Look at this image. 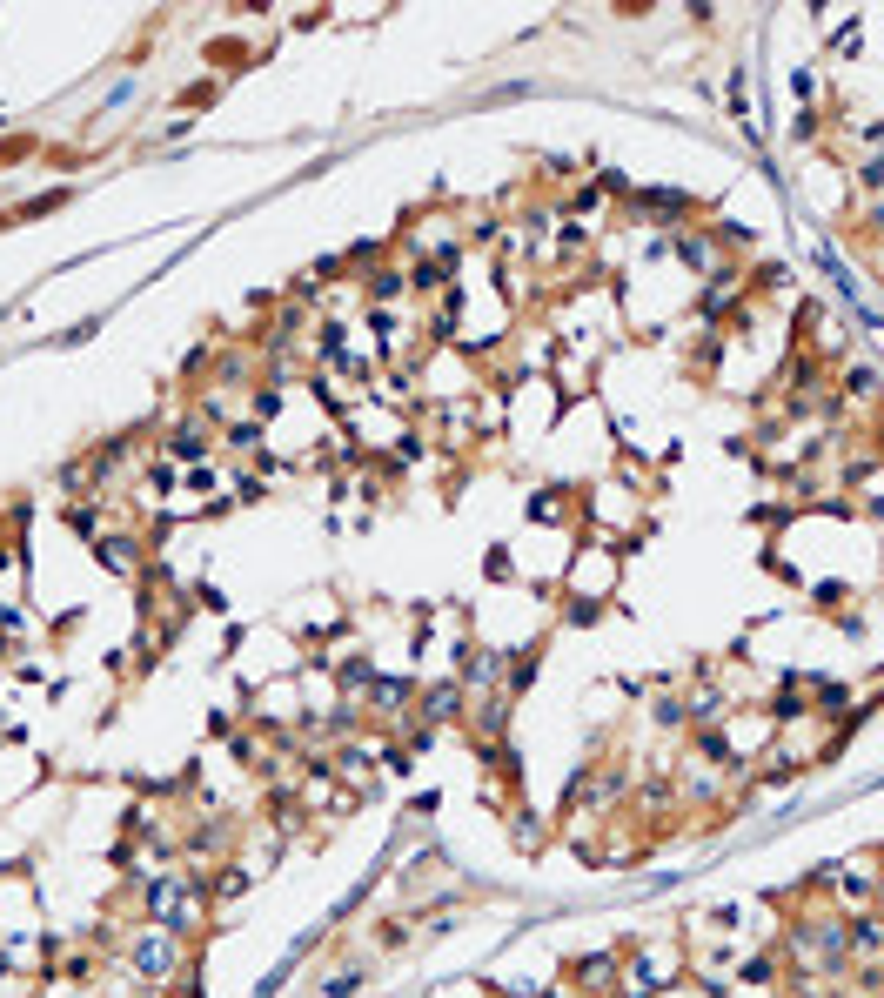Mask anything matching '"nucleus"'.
<instances>
[{"instance_id": "nucleus-1", "label": "nucleus", "mask_w": 884, "mask_h": 998, "mask_svg": "<svg viewBox=\"0 0 884 998\" xmlns=\"http://www.w3.org/2000/svg\"><path fill=\"white\" fill-rule=\"evenodd\" d=\"M134 965H141V972H168V965H175V945H168V938H161V932H148V938H141V945H134Z\"/></svg>"}]
</instances>
